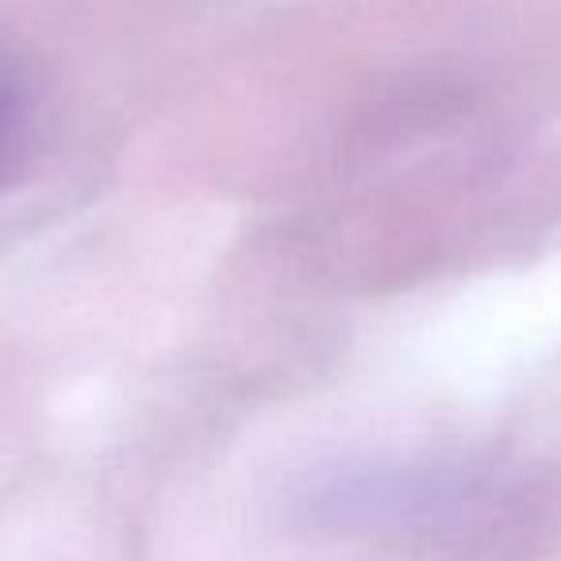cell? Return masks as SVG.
<instances>
[{
    "instance_id": "1",
    "label": "cell",
    "mask_w": 561,
    "mask_h": 561,
    "mask_svg": "<svg viewBox=\"0 0 561 561\" xmlns=\"http://www.w3.org/2000/svg\"><path fill=\"white\" fill-rule=\"evenodd\" d=\"M512 492L461 466H343L316 477L300 512L316 530L481 550L515 527Z\"/></svg>"
},
{
    "instance_id": "2",
    "label": "cell",
    "mask_w": 561,
    "mask_h": 561,
    "mask_svg": "<svg viewBox=\"0 0 561 561\" xmlns=\"http://www.w3.org/2000/svg\"><path fill=\"white\" fill-rule=\"evenodd\" d=\"M27 139V101L24 89L0 70V178L12 170Z\"/></svg>"
}]
</instances>
